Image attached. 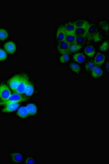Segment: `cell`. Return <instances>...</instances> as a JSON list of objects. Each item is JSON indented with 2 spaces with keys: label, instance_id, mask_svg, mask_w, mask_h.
<instances>
[{
  "label": "cell",
  "instance_id": "24",
  "mask_svg": "<svg viewBox=\"0 0 109 164\" xmlns=\"http://www.w3.org/2000/svg\"><path fill=\"white\" fill-rule=\"evenodd\" d=\"M8 36V32L4 29H0V40L4 41Z\"/></svg>",
  "mask_w": 109,
  "mask_h": 164
},
{
  "label": "cell",
  "instance_id": "10",
  "mask_svg": "<svg viewBox=\"0 0 109 164\" xmlns=\"http://www.w3.org/2000/svg\"><path fill=\"white\" fill-rule=\"evenodd\" d=\"M65 32L63 25L59 26L56 32V39L57 41L59 43L63 41H65Z\"/></svg>",
  "mask_w": 109,
  "mask_h": 164
},
{
  "label": "cell",
  "instance_id": "17",
  "mask_svg": "<svg viewBox=\"0 0 109 164\" xmlns=\"http://www.w3.org/2000/svg\"><path fill=\"white\" fill-rule=\"evenodd\" d=\"M29 116H35L37 112V106L34 104H28L26 106Z\"/></svg>",
  "mask_w": 109,
  "mask_h": 164
},
{
  "label": "cell",
  "instance_id": "19",
  "mask_svg": "<svg viewBox=\"0 0 109 164\" xmlns=\"http://www.w3.org/2000/svg\"><path fill=\"white\" fill-rule=\"evenodd\" d=\"M76 39V36L75 35V33L66 34L65 41H66L67 43H69V44H75Z\"/></svg>",
  "mask_w": 109,
  "mask_h": 164
},
{
  "label": "cell",
  "instance_id": "25",
  "mask_svg": "<svg viewBox=\"0 0 109 164\" xmlns=\"http://www.w3.org/2000/svg\"><path fill=\"white\" fill-rule=\"evenodd\" d=\"M25 164H34L37 163V159L34 156H28L24 161Z\"/></svg>",
  "mask_w": 109,
  "mask_h": 164
},
{
  "label": "cell",
  "instance_id": "31",
  "mask_svg": "<svg viewBox=\"0 0 109 164\" xmlns=\"http://www.w3.org/2000/svg\"><path fill=\"white\" fill-rule=\"evenodd\" d=\"M101 26L104 30L108 32V24L106 22H100Z\"/></svg>",
  "mask_w": 109,
  "mask_h": 164
},
{
  "label": "cell",
  "instance_id": "26",
  "mask_svg": "<svg viewBox=\"0 0 109 164\" xmlns=\"http://www.w3.org/2000/svg\"><path fill=\"white\" fill-rule=\"evenodd\" d=\"M96 66L95 64L94 63V62L89 61L87 62L84 66V69L88 72H90L92 71V69H93V67Z\"/></svg>",
  "mask_w": 109,
  "mask_h": 164
},
{
  "label": "cell",
  "instance_id": "29",
  "mask_svg": "<svg viewBox=\"0 0 109 164\" xmlns=\"http://www.w3.org/2000/svg\"><path fill=\"white\" fill-rule=\"evenodd\" d=\"M85 37H76L75 44L83 46V44L85 43Z\"/></svg>",
  "mask_w": 109,
  "mask_h": 164
},
{
  "label": "cell",
  "instance_id": "2",
  "mask_svg": "<svg viewBox=\"0 0 109 164\" xmlns=\"http://www.w3.org/2000/svg\"><path fill=\"white\" fill-rule=\"evenodd\" d=\"M29 82V81L28 77H27L26 75H24V74L23 75L22 79L19 83V84H18L17 89L14 92V93H17V94H21V95L24 94L25 89Z\"/></svg>",
  "mask_w": 109,
  "mask_h": 164
},
{
  "label": "cell",
  "instance_id": "28",
  "mask_svg": "<svg viewBox=\"0 0 109 164\" xmlns=\"http://www.w3.org/2000/svg\"><path fill=\"white\" fill-rule=\"evenodd\" d=\"M92 39L96 42H99L101 40V36L99 32H95L91 36Z\"/></svg>",
  "mask_w": 109,
  "mask_h": 164
},
{
  "label": "cell",
  "instance_id": "30",
  "mask_svg": "<svg viewBox=\"0 0 109 164\" xmlns=\"http://www.w3.org/2000/svg\"><path fill=\"white\" fill-rule=\"evenodd\" d=\"M7 57V52L4 50L0 49V61H4Z\"/></svg>",
  "mask_w": 109,
  "mask_h": 164
},
{
  "label": "cell",
  "instance_id": "7",
  "mask_svg": "<svg viewBox=\"0 0 109 164\" xmlns=\"http://www.w3.org/2000/svg\"><path fill=\"white\" fill-rule=\"evenodd\" d=\"M69 47L70 44L67 43L66 41H63L59 42L57 46V50L59 53L61 54L69 53L70 54L69 52Z\"/></svg>",
  "mask_w": 109,
  "mask_h": 164
},
{
  "label": "cell",
  "instance_id": "23",
  "mask_svg": "<svg viewBox=\"0 0 109 164\" xmlns=\"http://www.w3.org/2000/svg\"><path fill=\"white\" fill-rule=\"evenodd\" d=\"M70 59V54L66 53L61 54V56L59 57V61L61 64H66L67 63Z\"/></svg>",
  "mask_w": 109,
  "mask_h": 164
},
{
  "label": "cell",
  "instance_id": "6",
  "mask_svg": "<svg viewBox=\"0 0 109 164\" xmlns=\"http://www.w3.org/2000/svg\"><path fill=\"white\" fill-rule=\"evenodd\" d=\"M90 26H91V24L89 23L87 25L82 27H76L75 35L76 36V37H86L87 36H88L89 29Z\"/></svg>",
  "mask_w": 109,
  "mask_h": 164
},
{
  "label": "cell",
  "instance_id": "16",
  "mask_svg": "<svg viewBox=\"0 0 109 164\" xmlns=\"http://www.w3.org/2000/svg\"><path fill=\"white\" fill-rule=\"evenodd\" d=\"M17 115L19 118H26L29 117V113L27 111V109L25 106H22L21 107L19 108L18 110Z\"/></svg>",
  "mask_w": 109,
  "mask_h": 164
},
{
  "label": "cell",
  "instance_id": "11",
  "mask_svg": "<svg viewBox=\"0 0 109 164\" xmlns=\"http://www.w3.org/2000/svg\"><path fill=\"white\" fill-rule=\"evenodd\" d=\"M91 72V76L92 77L95 79L100 78L103 75V70L99 66L96 65Z\"/></svg>",
  "mask_w": 109,
  "mask_h": 164
},
{
  "label": "cell",
  "instance_id": "5",
  "mask_svg": "<svg viewBox=\"0 0 109 164\" xmlns=\"http://www.w3.org/2000/svg\"><path fill=\"white\" fill-rule=\"evenodd\" d=\"M23 75L22 74H18L13 76L12 78L10 79L8 81V84L9 88L11 89V90L14 92L15 89H17L18 84L20 82L22 79Z\"/></svg>",
  "mask_w": 109,
  "mask_h": 164
},
{
  "label": "cell",
  "instance_id": "14",
  "mask_svg": "<svg viewBox=\"0 0 109 164\" xmlns=\"http://www.w3.org/2000/svg\"><path fill=\"white\" fill-rule=\"evenodd\" d=\"M86 56L82 53H77L73 55V59L79 64H82L86 60Z\"/></svg>",
  "mask_w": 109,
  "mask_h": 164
},
{
  "label": "cell",
  "instance_id": "8",
  "mask_svg": "<svg viewBox=\"0 0 109 164\" xmlns=\"http://www.w3.org/2000/svg\"><path fill=\"white\" fill-rule=\"evenodd\" d=\"M20 104L19 103L13 102L6 104L4 106V107L2 109V112L8 113L13 112L16 111L18 108H19Z\"/></svg>",
  "mask_w": 109,
  "mask_h": 164
},
{
  "label": "cell",
  "instance_id": "15",
  "mask_svg": "<svg viewBox=\"0 0 109 164\" xmlns=\"http://www.w3.org/2000/svg\"><path fill=\"white\" fill-rule=\"evenodd\" d=\"M34 90H35L34 86L32 83L29 82L25 89L24 94L26 96H30L34 93Z\"/></svg>",
  "mask_w": 109,
  "mask_h": 164
},
{
  "label": "cell",
  "instance_id": "9",
  "mask_svg": "<svg viewBox=\"0 0 109 164\" xmlns=\"http://www.w3.org/2000/svg\"><path fill=\"white\" fill-rule=\"evenodd\" d=\"M4 48L5 51L10 54H13L16 52V45L13 41H8L4 44Z\"/></svg>",
  "mask_w": 109,
  "mask_h": 164
},
{
  "label": "cell",
  "instance_id": "20",
  "mask_svg": "<svg viewBox=\"0 0 109 164\" xmlns=\"http://www.w3.org/2000/svg\"><path fill=\"white\" fill-rule=\"evenodd\" d=\"M83 47V46H81L77 44H70V47H69V52L70 53H75L79 52V50H80Z\"/></svg>",
  "mask_w": 109,
  "mask_h": 164
},
{
  "label": "cell",
  "instance_id": "13",
  "mask_svg": "<svg viewBox=\"0 0 109 164\" xmlns=\"http://www.w3.org/2000/svg\"><path fill=\"white\" fill-rule=\"evenodd\" d=\"M63 28L65 31V34H72L75 33L76 26L75 25L74 22H69L63 25Z\"/></svg>",
  "mask_w": 109,
  "mask_h": 164
},
{
  "label": "cell",
  "instance_id": "22",
  "mask_svg": "<svg viewBox=\"0 0 109 164\" xmlns=\"http://www.w3.org/2000/svg\"><path fill=\"white\" fill-rule=\"evenodd\" d=\"M71 69L76 74H79L81 72V67L78 63L72 62L70 65Z\"/></svg>",
  "mask_w": 109,
  "mask_h": 164
},
{
  "label": "cell",
  "instance_id": "21",
  "mask_svg": "<svg viewBox=\"0 0 109 164\" xmlns=\"http://www.w3.org/2000/svg\"><path fill=\"white\" fill-rule=\"evenodd\" d=\"M74 24L76 27H82L88 25L89 24V22L87 21L86 20L80 19V20L75 21L74 22Z\"/></svg>",
  "mask_w": 109,
  "mask_h": 164
},
{
  "label": "cell",
  "instance_id": "3",
  "mask_svg": "<svg viewBox=\"0 0 109 164\" xmlns=\"http://www.w3.org/2000/svg\"><path fill=\"white\" fill-rule=\"evenodd\" d=\"M11 95L12 92L8 86L4 84L0 85V102L8 99Z\"/></svg>",
  "mask_w": 109,
  "mask_h": 164
},
{
  "label": "cell",
  "instance_id": "1",
  "mask_svg": "<svg viewBox=\"0 0 109 164\" xmlns=\"http://www.w3.org/2000/svg\"><path fill=\"white\" fill-rule=\"evenodd\" d=\"M27 100V98H26L23 95L17 93H13V94H12V95L9 97L8 99L5 100L4 101L0 102V106H4L6 104H7L9 103H13V102L20 103L23 101H25Z\"/></svg>",
  "mask_w": 109,
  "mask_h": 164
},
{
  "label": "cell",
  "instance_id": "4",
  "mask_svg": "<svg viewBox=\"0 0 109 164\" xmlns=\"http://www.w3.org/2000/svg\"><path fill=\"white\" fill-rule=\"evenodd\" d=\"M10 160L15 164H20L24 161V156L20 152L13 151L9 154Z\"/></svg>",
  "mask_w": 109,
  "mask_h": 164
},
{
  "label": "cell",
  "instance_id": "12",
  "mask_svg": "<svg viewBox=\"0 0 109 164\" xmlns=\"http://www.w3.org/2000/svg\"><path fill=\"white\" fill-rule=\"evenodd\" d=\"M105 59V55L101 53H98L96 54V56L94 58V63L96 66H100L104 63Z\"/></svg>",
  "mask_w": 109,
  "mask_h": 164
},
{
  "label": "cell",
  "instance_id": "32",
  "mask_svg": "<svg viewBox=\"0 0 109 164\" xmlns=\"http://www.w3.org/2000/svg\"><path fill=\"white\" fill-rule=\"evenodd\" d=\"M106 69H107V71H108V62L106 64Z\"/></svg>",
  "mask_w": 109,
  "mask_h": 164
},
{
  "label": "cell",
  "instance_id": "18",
  "mask_svg": "<svg viewBox=\"0 0 109 164\" xmlns=\"http://www.w3.org/2000/svg\"><path fill=\"white\" fill-rule=\"evenodd\" d=\"M84 54L86 56L89 57H93L96 53V50L92 46H88L84 48Z\"/></svg>",
  "mask_w": 109,
  "mask_h": 164
},
{
  "label": "cell",
  "instance_id": "27",
  "mask_svg": "<svg viewBox=\"0 0 109 164\" xmlns=\"http://www.w3.org/2000/svg\"><path fill=\"white\" fill-rule=\"evenodd\" d=\"M108 48H109V41H105L101 44L99 47V50L101 52H106L107 50L108 49Z\"/></svg>",
  "mask_w": 109,
  "mask_h": 164
}]
</instances>
